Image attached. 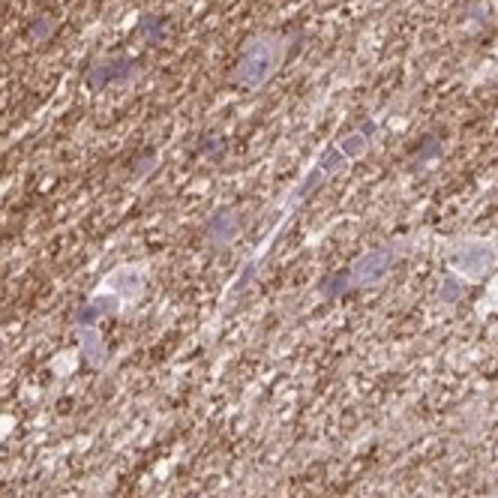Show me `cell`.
Instances as JSON below:
<instances>
[{"label":"cell","mask_w":498,"mask_h":498,"mask_svg":"<svg viewBox=\"0 0 498 498\" xmlns=\"http://www.w3.org/2000/svg\"><path fill=\"white\" fill-rule=\"evenodd\" d=\"M279 57H283V42L274 37H256L247 42L243 55L234 69V82L247 91H258L261 84H267V78L276 73Z\"/></svg>","instance_id":"cell-1"},{"label":"cell","mask_w":498,"mask_h":498,"mask_svg":"<svg viewBox=\"0 0 498 498\" xmlns=\"http://www.w3.org/2000/svg\"><path fill=\"white\" fill-rule=\"evenodd\" d=\"M393 261H397V249H393V247H375L370 252H363L361 258L352 261V267L343 270L345 288L352 292V288H363V285L381 283V279L388 276V270H390Z\"/></svg>","instance_id":"cell-2"},{"label":"cell","mask_w":498,"mask_h":498,"mask_svg":"<svg viewBox=\"0 0 498 498\" xmlns=\"http://www.w3.org/2000/svg\"><path fill=\"white\" fill-rule=\"evenodd\" d=\"M495 261H498V252L493 243H486V240H468V243H462V247L453 252V258H450V265L457 274H468V276H484L489 274V270L495 267Z\"/></svg>","instance_id":"cell-3"},{"label":"cell","mask_w":498,"mask_h":498,"mask_svg":"<svg viewBox=\"0 0 498 498\" xmlns=\"http://www.w3.org/2000/svg\"><path fill=\"white\" fill-rule=\"evenodd\" d=\"M238 234H240V220L232 207L229 211H225V207L216 211L205 225V240L211 243V247H225V243H232Z\"/></svg>","instance_id":"cell-4"},{"label":"cell","mask_w":498,"mask_h":498,"mask_svg":"<svg viewBox=\"0 0 498 498\" xmlns=\"http://www.w3.org/2000/svg\"><path fill=\"white\" fill-rule=\"evenodd\" d=\"M133 60L127 57H109L102 60V64H96L91 69V75H87V82L93 87H102V84H115V82H127L129 75H133Z\"/></svg>","instance_id":"cell-5"},{"label":"cell","mask_w":498,"mask_h":498,"mask_svg":"<svg viewBox=\"0 0 498 498\" xmlns=\"http://www.w3.org/2000/svg\"><path fill=\"white\" fill-rule=\"evenodd\" d=\"M109 288H115L120 301H133V297L142 294L144 274L138 267H118L109 279Z\"/></svg>","instance_id":"cell-6"},{"label":"cell","mask_w":498,"mask_h":498,"mask_svg":"<svg viewBox=\"0 0 498 498\" xmlns=\"http://www.w3.org/2000/svg\"><path fill=\"white\" fill-rule=\"evenodd\" d=\"M375 133V124H366L363 129H354V133H348L345 138H339L336 147L348 156V162L357 160V156L366 153V147H370V138Z\"/></svg>","instance_id":"cell-7"},{"label":"cell","mask_w":498,"mask_h":498,"mask_svg":"<svg viewBox=\"0 0 498 498\" xmlns=\"http://www.w3.org/2000/svg\"><path fill=\"white\" fill-rule=\"evenodd\" d=\"M345 165H348V156H345L343 151H339L336 144H330L328 151L321 153V160L316 162V169H312V171H319L321 178L328 180V178H334V174H336L339 169H345Z\"/></svg>","instance_id":"cell-8"},{"label":"cell","mask_w":498,"mask_h":498,"mask_svg":"<svg viewBox=\"0 0 498 498\" xmlns=\"http://www.w3.org/2000/svg\"><path fill=\"white\" fill-rule=\"evenodd\" d=\"M82 345H84V354H87V361H93V363H100L102 361V339L100 334H96L93 328H84L82 330Z\"/></svg>","instance_id":"cell-9"},{"label":"cell","mask_w":498,"mask_h":498,"mask_svg":"<svg viewBox=\"0 0 498 498\" xmlns=\"http://www.w3.org/2000/svg\"><path fill=\"white\" fill-rule=\"evenodd\" d=\"M457 294H459V279H457V274H450L448 279H444V285H441V297L448 303H453V301H457Z\"/></svg>","instance_id":"cell-10"}]
</instances>
